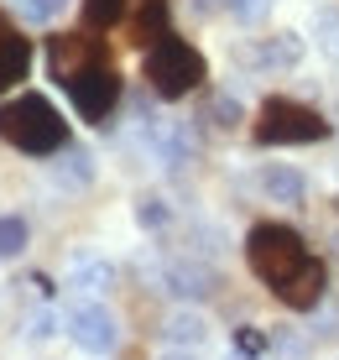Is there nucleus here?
Masks as SVG:
<instances>
[{
  "label": "nucleus",
  "mask_w": 339,
  "mask_h": 360,
  "mask_svg": "<svg viewBox=\"0 0 339 360\" xmlns=\"http://www.w3.org/2000/svg\"><path fill=\"white\" fill-rule=\"evenodd\" d=\"M245 262L287 308H298V314H313V308L324 303V266L313 262V251L303 245V235L293 225H277V219H271V225H256L245 235Z\"/></svg>",
  "instance_id": "obj_1"
},
{
  "label": "nucleus",
  "mask_w": 339,
  "mask_h": 360,
  "mask_svg": "<svg viewBox=\"0 0 339 360\" xmlns=\"http://www.w3.org/2000/svg\"><path fill=\"white\" fill-rule=\"evenodd\" d=\"M0 141H11L27 157H58L68 152V120L53 110L47 94H21L0 105Z\"/></svg>",
  "instance_id": "obj_2"
},
{
  "label": "nucleus",
  "mask_w": 339,
  "mask_h": 360,
  "mask_svg": "<svg viewBox=\"0 0 339 360\" xmlns=\"http://www.w3.org/2000/svg\"><path fill=\"white\" fill-rule=\"evenodd\" d=\"M141 73H146V84L162 94V99H183V94H193L198 84L209 79V68H204V53L198 47H188L183 37H162V42L146 47V58H141Z\"/></svg>",
  "instance_id": "obj_3"
},
{
  "label": "nucleus",
  "mask_w": 339,
  "mask_h": 360,
  "mask_svg": "<svg viewBox=\"0 0 339 360\" xmlns=\"http://www.w3.org/2000/svg\"><path fill=\"white\" fill-rule=\"evenodd\" d=\"M329 136V120L313 105H298V99H267L256 120V141L261 146H303V141H324Z\"/></svg>",
  "instance_id": "obj_4"
},
{
  "label": "nucleus",
  "mask_w": 339,
  "mask_h": 360,
  "mask_svg": "<svg viewBox=\"0 0 339 360\" xmlns=\"http://www.w3.org/2000/svg\"><path fill=\"white\" fill-rule=\"evenodd\" d=\"M63 89H68V105L79 110V120H89V126H105L110 110L120 105V73L110 68V58H99V63H89L84 73H73Z\"/></svg>",
  "instance_id": "obj_5"
},
{
  "label": "nucleus",
  "mask_w": 339,
  "mask_h": 360,
  "mask_svg": "<svg viewBox=\"0 0 339 360\" xmlns=\"http://www.w3.org/2000/svg\"><path fill=\"white\" fill-rule=\"evenodd\" d=\"M63 329L84 355H115L120 350V324L105 303H68L63 308Z\"/></svg>",
  "instance_id": "obj_6"
},
{
  "label": "nucleus",
  "mask_w": 339,
  "mask_h": 360,
  "mask_svg": "<svg viewBox=\"0 0 339 360\" xmlns=\"http://www.w3.org/2000/svg\"><path fill=\"white\" fill-rule=\"evenodd\" d=\"M141 141H146V152H152L162 167H183V162H193V152H198L188 120H172V115H146L141 120Z\"/></svg>",
  "instance_id": "obj_7"
},
{
  "label": "nucleus",
  "mask_w": 339,
  "mask_h": 360,
  "mask_svg": "<svg viewBox=\"0 0 339 360\" xmlns=\"http://www.w3.org/2000/svg\"><path fill=\"white\" fill-rule=\"evenodd\" d=\"M99 42L94 37H84V32H58V37H47V63H53V79L58 84H68L73 73H84L89 63H99Z\"/></svg>",
  "instance_id": "obj_8"
},
{
  "label": "nucleus",
  "mask_w": 339,
  "mask_h": 360,
  "mask_svg": "<svg viewBox=\"0 0 339 360\" xmlns=\"http://www.w3.org/2000/svg\"><path fill=\"white\" fill-rule=\"evenodd\" d=\"M162 288H167L172 297H193V303H204V297L219 292V271L193 262V256H178V262L162 266Z\"/></svg>",
  "instance_id": "obj_9"
},
{
  "label": "nucleus",
  "mask_w": 339,
  "mask_h": 360,
  "mask_svg": "<svg viewBox=\"0 0 339 360\" xmlns=\"http://www.w3.org/2000/svg\"><path fill=\"white\" fill-rule=\"evenodd\" d=\"M245 63L261 68V73H293L298 63H303V37L298 32H277V37H261L256 47H245Z\"/></svg>",
  "instance_id": "obj_10"
},
{
  "label": "nucleus",
  "mask_w": 339,
  "mask_h": 360,
  "mask_svg": "<svg viewBox=\"0 0 339 360\" xmlns=\"http://www.w3.org/2000/svg\"><path fill=\"white\" fill-rule=\"evenodd\" d=\"M63 277H68V288H79V292H110L115 288V266H110L105 256H94V251H73L68 266H63Z\"/></svg>",
  "instance_id": "obj_11"
},
{
  "label": "nucleus",
  "mask_w": 339,
  "mask_h": 360,
  "mask_svg": "<svg viewBox=\"0 0 339 360\" xmlns=\"http://www.w3.org/2000/svg\"><path fill=\"white\" fill-rule=\"evenodd\" d=\"M261 193H267L271 204H282V209H303L308 183H303V172H293V167H267L261 172Z\"/></svg>",
  "instance_id": "obj_12"
},
{
  "label": "nucleus",
  "mask_w": 339,
  "mask_h": 360,
  "mask_svg": "<svg viewBox=\"0 0 339 360\" xmlns=\"http://www.w3.org/2000/svg\"><path fill=\"white\" fill-rule=\"evenodd\" d=\"M162 334H167L172 345H204L209 340V319L198 314V308H172V314L162 319Z\"/></svg>",
  "instance_id": "obj_13"
},
{
  "label": "nucleus",
  "mask_w": 339,
  "mask_h": 360,
  "mask_svg": "<svg viewBox=\"0 0 339 360\" xmlns=\"http://www.w3.org/2000/svg\"><path fill=\"white\" fill-rule=\"evenodd\" d=\"M27 68H32V47H27V37L11 32L6 42H0V89H11L16 79H27Z\"/></svg>",
  "instance_id": "obj_14"
},
{
  "label": "nucleus",
  "mask_w": 339,
  "mask_h": 360,
  "mask_svg": "<svg viewBox=\"0 0 339 360\" xmlns=\"http://www.w3.org/2000/svg\"><path fill=\"white\" fill-rule=\"evenodd\" d=\"M198 120H209L215 131H241L245 105H241L235 94H209V99H204V110H198Z\"/></svg>",
  "instance_id": "obj_15"
},
{
  "label": "nucleus",
  "mask_w": 339,
  "mask_h": 360,
  "mask_svg": "<svg viewBox=\"0 0 339 360\" xmlns=\"http://www.w3.org/2000/svg\"><path fill=\"white\" fill-rule=\"evenodd\" d=\"M131 37L141 42V53H146L152 42H162V37H167V6H162V0H146L141 16L131 21Z\"/></svg>",
  "instance_id": "obj_16"
},
{
  "label": "nucleus",
  "mask_w": 339,
  "mask_h": 360,
  "mask_svg": "<svg viewBox=\"0 0 339 360\" xmlns=\"http://www.w3.org/2000/svg\"><path fill=\"white\" fill-rule=\"evenodd\" d=\"M27 251V219L21 214H0V262Z\"/></svg>",
  "instance_id": "obj_17"
},
{
  "label": "nucleus",
  "mask_w": 339,
  "mask_h": 360,
  "mask_svg": "<svg viewBox=\"0 0 339 360\" xmlns=\"http://www.w3.org/2000/svg\"><path fill=\"white\" fill-rule=\"evenodd\" d=\"M125 6H131V0H84V21H89V27H115L125 16Z\"/></svg>",
  "instance_id": "obj_18"
},
{
  "label": "nucleus",
  "mask_w": 339,
  "mask_h": 360,
  "mask_svg": "<svg viewBox=\"0 0 339 360\" xmlns=\"http://www.w3.org/2000/svg\"><path fill=\"white\" fill-rule=\"evenodd\" d=\"M94 157L89 152H84V146H68V162H58V178H63V172H68V183H89L94 178Z\"/></svg>",
  "instance_id": "obj_19"
},
{
  "label": "nucleus",
  "mask_w": 339,
  "mask_h": 360,
  "mask_svg": "<svg viewBox=\"0 0 339 360\" xmlns=\"http://www.w3.org/2000/svg\"><path fill=\"white\" fill-rule=\"evenodd\" d=\"M136 219H141L146 230H157V225L172 219V209H167V198H141V204H136Z\"/></svg>",
  "instance_id": "obj_20"
},
{
  "label": "nucleus",
  "mask_w": 339,
  "mask_h": 360,
  "mask_svg": "<svg viewBox=\"0 0 339 360\" xmlns=\"http://www.w3.org/2000/svg\"><path fill=\"white\" fill-rule=\"evenodd\" d=\"M16 6H21V16H27V21H53L68 0H16Z\"/></svg>",
  "instance_id": "obj_21"
},
{
  "label": "nucleus",
  "mask_w": 339,
  "mask_h": 360,
  "mask_svg": "<svg viewBox=\"0 0 339 360\" xmlns=\"http://www.w3.org/2000/svg\"><path fill=\"white\" fill-rule=\"evenodd\" d=\"M313 21H319V42L324 47H329V53H339V11H319V16H313Z\"/></svg>",
  "instance_id": "obj_22"
},
{
  "label": "nucleus",
  "mask_w": 339,
  "mask_h": 360,
  "mask_svg": "<svg viewBox=\"0 0 339 360\" xmlns=\"http://www.w3.org/2000/svg\"><path fill=\"white\" fill-rule=\"evenodd\" d=\"M58 334V319L53 314H32L27 319V340H53Z\"/></svg>",
  "instance_id": "obj_23"
},
{
  "label": "nucleus",
  "mask_w": 339,
  "mask_h": 360,
  "mask_svg": "<svg viewBox=\"0 0 339 360\" xmlns=\"http://www.w3.org/2000/svg\"><path fill=\"white\" fill-rule=\"evenodd\" d=\"M267 6H271V0H224V11H230V16H241V21H256Z\"/></svg>",
  "instance_id": "obj_24"
},
{
  "label": "nucleus",
  "mask_w": 339,
  "mask_h": 360,
  "mask_svg": "<svg viewBox=\"0 0 339 360\" xmlns=\"http://www.w3.org/2000/svg\"><path fill=\"white\" fill-rule=\"evenodd\" d=\"M157 360H198V355H193V350H188V345H172V350H162Z\"/></svg>",
  "instance_id": "obj_25"
},
{
  "label": "nucleus",
  "mask_w": 339,
  "mask_h": 360,
  "mask_svg": "<svg viewBox=\"0 0 339 360\" xmlns=\"http://www.w3.org/2000/svg\"><path fill=\"white\" fill-rule=\"evenodd\" d=\"M6 37H11V21H6V16H0V42H6Z\"/></svg>",
  "instance_id": "obj_26"
},
{
  "label": "nucleus",
  "mask_w": 339,
  "mask_h": 360,
  "mask_svg": "<svg viewBox=\"0 0 339 360\" xmlns=\"http://www.w3.org/2000/svg\"><path fill=\"white\" fill-rule=\"evenodd\" d=\"M230 360H256V355H250V350H235V355H230Z\"/></svg>",
  "instance_id": "obj_27"
},
{
  "label": "nucleus",
  "mask_w": 339,
  "mask_h": 360,
  "mask_svg": "<svg viewBox=\"0 0 339 360\" xmlns=\"http://www.w3.org/2000/svg\"><path fill=\"white\" fill-rule=\"evenodd\" d=\"M329 245H334V262H339V230H334V240H329Z\"/></svg>",
  "instance_id": "obj_28"
}]
</instances>
